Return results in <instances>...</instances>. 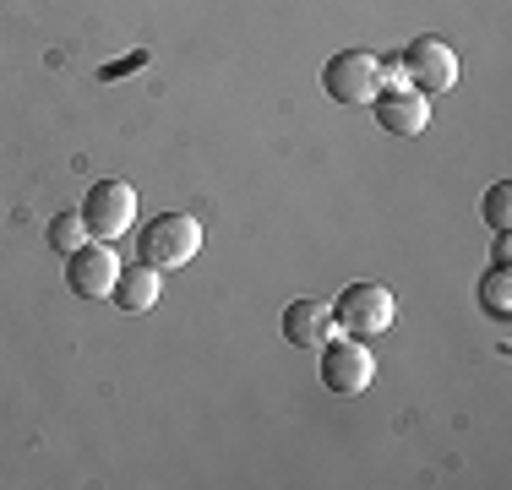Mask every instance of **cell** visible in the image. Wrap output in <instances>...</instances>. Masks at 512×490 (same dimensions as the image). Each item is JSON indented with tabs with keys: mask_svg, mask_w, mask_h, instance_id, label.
Segmentation results:
<instances>
[{
	"mask_svg": "<svg viewBox=\"0 0 512 490\" xmlns=\"http://www.w3.org/2000/svg\"><path fill=\"white\" fill-rule=\"evenodd\" d=\"M512 262V240H507V229H496V251H491V267H507Z\"/></svg>",
	"mask_w": 512,
	"mask_h": 490,
	"instance_id": "cell-14",
	"label": "cell"
},
{
	"mask_svg": "<svg viewBox=\"0 0 512 490\" xmlns=\"http://www.w3.org/2000/svg\"><path fill=\"white\" fill-rule=\"evenodd\" d=\"M322 88L333 104H371V98L387 88V66L371 49H338L322 71Z\"/></svg>",
	"mask_w": 512,
	"mask_h": 490,
	"instance_id": "cell-2",
	"label": "cell"
},
{
	"mask_svg": "<svg viewBox=\"0 0 512 490\" xmlns=\"http://www.w3.org/2000/svg\"><path fill=\"white\" fill-rule=\"evenodd\" d=\"M480 305L507 322V316H512V267H491V273L480 278Z\"/></svg>",
	"mask_w": 512,
	"mask_h": 490,
	"instance_id": "cell-11",
	"label": "cell"
},
{
	"mask_svg": "<svg viewBox=\"0 0 512 490\" xmlns=\"http://www.w3.org/2000/svg\"><path fill=\"white\" fill-rule=\"evenodd\" d=\"M371 382H376V354L365 349L360 338L333 333L322 343V387L327 392H338V398H360Z\"/></svg>",
	"mask_w": 512,
	"mask_h": 490,
	"instance_id": "cell-5",
	"label": "cell"
},
{
	"mask_svg": "<svg viewBox=\"0 0 512 490\" xmlns=\"http://www.w3.org/2000/svg\"><path fill=\"white\" fill-rule=\"evenodd\" d=\"M115 278H120V256L109 251V240H88L66 256V284L77 300H109Z\"/></svg>",
	"mask_w": 512,
	"mask_h": 490,
	"instance_id": "cell-8",
	"label": "cell"
},
{
	"mask_svg": "<svg viewBox=\"0 0 512 490\" xmlns=\"http://www.w3.org/2000/svg\"><path fill=\"white\" fill-rule=\"evenodd\" d=\"M333 333H338L333 305H322V300H289V311H284V338L295 343V349H322Z\"/></svg>",
	"mask_w": 512,
	"mask_h": 490,
	"instance_id": "cell-9",
	"label": "cell"
},
{
	"mask_svg": "<svg viewBox=\"0 0 512 490\" xmlns=\"http://www.w3.org/2000/svg\"><path fill=\"white\" fill-rule=\"evenodd\" d=\"M82 224H88V240H120L131 229V218H137V191H131V180H93L88 196H82Z\"/></svg>",
	"mask_w": 512,
	"mask_h": 490,
	"instance_id": "cell-4",
	"label": "cell"
},
{
	"mask_svg": "<svg viewBox=\"0 0 512 490\" xmlns=\"http://www.w3.org/2000/svg\"><path fill=\"white\" fill-rule=\"evenodd\" d=\"M197 251H202V224L191 213H164L153 224H142V235H137V256L148 267H158V273L186 267Z\"/></svg>",
	"mask_w": 512,
	"mask_h": 490,
	"instance_id": "cell-1",
	"label": "cell"
},
{
	"mask_svg": "<svg viewBox=\"0 0 512 490\" xmlns=\"http://www.w3.org/2000/svg\"><path fill=\"white\" fill-rule=\"evenodd\" d=\"M480 213H485V224H491V229H507L512 224V180H496V186L485 191Z\"/></svg>",
	"mask_w": 512,
	"mask_h": 490,
	"instance_id": "cell-13",
	"label": "cell"
},
{
	"mask_svg": "<svg viewBox=\"0 0 512 490\" xmlns=\"http://www.w3.org/2000/svg\"><path fill=\"white\" fill-rule=\"evenodd\" d=\"M50 245L60 256H71L77 245H88V224H82V213H55L50 218Z\"/></svg>",
	"mask_w": 512,
	"mask_h": 490,
	"instance_id": "cell-12",
	"label": "cell"
},
{
	"mask_svg": "<svg viewBox=\"0 0 512 490\" xmlns=\"http://www.w3.org/2000/svg\"><path fill=\"white\" fill-rule=\"evenodd\" d=\"M333 322H338V333H349V338H376L398 322V300H393V289H382V284H349L333 300Z\"/></svg>",
	"mask_w": 512,
	"mask_h": 490,
	"instance_id": "cell-3",
	"label": "cell"
},
{
	"mask_svg": "<svg viewBox=\"0 0 512 490\" xmlns=\"http://www.w3.org/2000/svg\"><path fill=\"white\" fill-rule=\"evenodd\" d=\"M376 120H382V131H393V137H420L425 126H431V93L409 88L404 77H398V66H387V88L371 98Z\"/></svg>",
	"mask_w": 512,
	"mask_h": 490,
	"instance_id": "cell-6",
	"label": "cell"
},
{
	"mask_svg": "<svg viewBox=\"0 0 512 490\" xmlns=\"http://www.w3.org/2000/svg\"><path fill=\"white\" fill-rule=\"evenodd\" d=\"M398 77L409 82V88L420 93H447L458 88V55L447 39H436V33H425V39H414L404 49V60H398Z\"/></svg>",
	"mask_w": 512,
	"mask_h": 490,
	"instance_id": "cell-7",
	"label": "cell"
},
{
	"mask_svg": "<svg viewBox=\"0 0 512 490\" xmlns=\"http://www.w3.org/2000/svg\"><path fill=\"white\" fill-rule=\"evenodd\" d=\"M109 300L120 305L126 316H142V311H153L158 305V267L148 262H120V278H115V289H109Z\"/></svg>",
	"mask_w": 512,
	"mask_h": 490,
	"instance_id": "cell-10",
	"label": "cell"
}]
</instances>
